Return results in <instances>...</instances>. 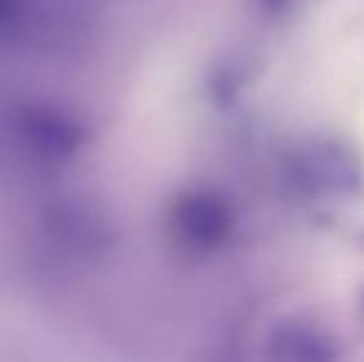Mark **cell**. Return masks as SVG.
Wrapping results in <instances>:
<instances>
[{"label": "cell", "instance_id": "obj_1", "mask_svg": "<svg viewBox=\"0 0 364 362\" xmlns=\"http://www.w3.org/2000/svg\"><path fill=\"white\" fill-rule=\"evenodd\" d=\"M35 238L53 266L77 271L105 261L114 243V231L107 213L95 201L60 193L40 208Z\"/></svg>", "mask_w": 364, "mask_h": 362}, {"label": "cell", "instance_id": "obj_2", "mask_svg": "<svg viewBox=\"0 0 364 362\" xmlns=\"http://www.w3.org/2000/svg\"><path fill=\"white\" fill-rule=\"evenodd\" d=\"M5 147L23 161L55 169L85 149L90 132L70 110L53 102H15L3 112Z\"/></svg>", "mask_w": 364, "mask_h": 362}, {"label": "cell", "instance_id": "obj_3", "mask_svg": "<svg viewBox=\"0 0 364 362\" xmlns=\"http://www.w3.org/2000/svg\"><path fill=\"white\" fill-rule=\"evenodd\" d=\"M166 236L183 256H216L230 243L238 213L223 191L211 186H188L166 208Z\"/></svg>", "mask_w": 364, "mask_h": 362}, {"label": "cell", "instance_id": "obj_4", "mask_svg": "<svg viewBox=\"0 0 364 362\" xmlns=\"http://www.w3.org/2000/svg\"><path fill=\"white\" fill-rule=\"evenodd\" d=\"M285 179L305 201H340L357 193L362 169L357 156L340 142L315 139L297 147L285 164Z\"/></svg>", "mask_w": 364, "mask_h": 362}, {"label": "cell", "instance_id": "obj_5", "mask_svg": "<svg viewBox=\"0 0 364 362\" xmlns=\"http://www.w3.org/2000/svg\"><path fill=\"white\" fill-rule=\"evenodd\" d=\"M25 45L45 53H73L100 23L105 0H23Z\"/></svg>", "mask_w": 364, "mask_h": 362}, {"label": "cell", "instance_id": "obj_6", "mask_svg": "<svg viewBox=\"0 0 364 362\" xmlns=\"http://www.w3.org/2000/svg\"><path fill=\"white\" fill-rule=\"evenodd\" d=\"M270 358L275 360H332L337 358L335 340L325 330L305 320H285L273 330L268 340Z\"/></svg>", "mask_w": 364, "mask_h": 362}, {"label": "cell", "instance_id": "obj_7", "mask_svg": "<svg viewBox=\"0 0 364 362\" xmlns=\"http://www.w3.org/2000/svg\"><path fill=\"white\" fill-rule=\"evenodd\" d=\"M0 43H25V5L23 0H0Z\"/></svg>", "mask_w": 364, "mask_h": 362}, {"label": "cell", "instance_id": "obj_8", "mask_svg": "<svg viewBox=\"0 0 364 362\" xmlns=\"http://www.w3.org/2000/svg\"><path fill=\"white\" fill-rule=\"evenodd\" d=\"M263 5V10H270V13H283L288 5H292V0H258Z\"/></svg>", "mask_w": 364, "mask_h": 362}, {"label": "cell", "instance_id": "obj_9", "mask_svg": "<svg viewBox=\"0 0 364 362\" xmlns=\"http://www.w3.org/2000/svg\"><path fill=\"white\" fill-rule=\"evenodd\" d=\"M3 151H8V147H5V129H3V115H0V154Z\"/></svg>", "mask_w": 364, "mask_h": 362}]
</instances>
